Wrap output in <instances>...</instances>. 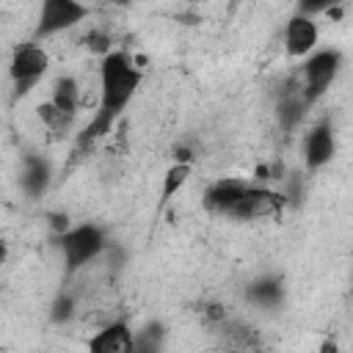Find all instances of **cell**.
Returning <instances> with one entry per match:
<instances>
[{"label": "cell", "instance_id": "23", "mask_svg": "<svg viewBox=\"0 0 353 353\" xmlns=\"http://www.w3.org/2000/svg\"><path fill=\"white\" fill-rule=\"evenodd\" d=\"M229 3H232V6H237V3H243V0H229Z\"/></svg>", "mask_w": 353, "mask_h": 353}, {"label": "cell", "instance_id": "8", "mask_svg": "<svg viewBox=\"0 0 353 353\" xmlns=\"http://www.w3.org/2000/svg\"><path fill=\"white\" fill-rule=\"evenodd\" d=\"M245 185H248V182H243V179H218V182H212V185L204 190V207H207L212 215H226V218H232V212H234V207H237V201H240Z\"/></svg>", "mask_w": 353, "mask_h": 353}, {"label": "cell", "instance_id": "12", "mask_svg": "<svg viewBox=\"0 0 353 353\" xmlns=\"http://www.w3.org/2000/svg\"><path fill=\"white\" fill-rule=\"evenodd\" d=\"M306 110H309V105L303 102V97H301V85H298V91H287V94H281V99H279V124L290 132V130H295L301 121H303V116H306Z\"/></svg>", "mask_w": 353, "mask_h": 353}, {"label": "cell", "instance_id": "14", "mask_svg": "<svg viewBox=\"0 0 353 353\" xmlns=\"http://www.w3.org/2000/svg\"><path fill=\"white\" fill-rule=\"evenodd\" d=\"M281 295H284L281 281L279 279H270V276H265V279H259V281H254L248 287V301L256 303V306H265V309L276 306L281 301Z\"/></svg>", "mask_w": 353, "mask_h": 353}, {"label": "cell", "instance_id": "13", "mask_svg": "<svg viewBox=\"0 0 353 353\" xmlns=\"http://www.w3.org/2000/svg\"><path fill=\"white\" fill-rule=\"evenodd\" d=\"M190 174H193V163H179V160H174V165L165 171V176H163V188H160V210H165L168 207V201L185 188V182L190 179Z\"/></svg>", "mask_w": 353, "mask_h": 353}, {"label": "cell", "instance_id": "5", "mask_svg": "<svg viewBox=\"0 0 353 353\" xmlns=\"http://www.w3.org/2000/svg\"><path fill=\"white\" fill-rule=\"evenodd\" d=\"M88 17V6L80 0H41L39 19H36V39L58 36Z\"/></svg>", "mask_w": 353, "mask_h": 353}, {"label": "cell", "instance_id": "1", "mask_svg": "<svg viewBox=\"0 0 353 353\" xmlns=\"http://www.w3.org/2000/svg\"><path fill=\"white\" fill-rule=\"evenodd\" d=\"M141 80H143L141 69L124 50H110L108 55L99 58V102L91 121L77 135V149H91L99 138H105L116 127L130 99L135 97Z\"/></svg>", "mask_w": 353, "mask_h": 353}, {"label": "cell", "instance_id": "4", "mask_svg": "<svg viewBox=\"0 0 353 353\" xmlns=\"http://www.w3.org/2000/svg\"><path fill=\"white\" fill-rule=\"evenodd\" d=\"M342 69V52L339 50H317L306 55L303 63V83H301V97L312 108L336 80Z\"/></svg>", "mask_w": 353, "mask_h": 353}, {"label": "cell", "instance_id": "15", "mask_svg": "<svg viewBox=\"0 0 353 353\" xmlns=\"http://www.w3.org/2000/svg\"><path fill=\"white\" fill-rule=\"evenodd\" d=\"M36 110H39V119L44 121V127H47L50 132H55V135H63V132L69 130V124H72V119H66L63 113H58V110H55V105H52L50 99H47V102H41Z\"/></svg>", "mask_w": 353, "mask_h": 353}, {"label": "cell", "instance_id": "21", "mask_svg": "<svg viewBox=\"0 0 353 353\" xmlns=\"http://www.w3.org/2000/svg\"><path fill=\"white\" fill-rule=\"evenodd\" d=\"M110 6H119V8H127L130 6V0H108Z\"/></svg>", "mask_w": 353, "mask_h": 353}, {"label": "cell", "instance_id": "9", "mask_svg": "<svg viewBox=\"0 0 353 353\" xmlns=\"http://www.w3.org/2000/svg\"><path fill=\"white\" fill-rule=\"evenodd\" d=\"M88 350L91 353H132L135 334L130 331V325L124 320H116L88 339Z\"/></svg>", "mask_w": 353, "mask_h": 353}, {"label": "cell", "instance_id": "20", "mask_svg": "<svg viewBox=\"0 0 353 353\" xmlns=\"http://www.w3.org/2000/svg\"><path fill=\"white\" fill-rule=\"evenodd\" d=\"M6 259H8V243L0 237V265H6Z\"/></svg>", "mask_w": 353, "mask_h": 353}, {"label": "cell", "instance_id": "16", "mask_svg": "<svg viewBox=\"0 0 353 353\" xmlns=\"http://www.w3.org/2000/svg\"><path fill=\"white\" fill-rule=\"evenodd\" d=\"M83 44H85L91 52H97V55L102 58V55H108V52L113 50V36H110L108 30H102V28H91V30L83 36Z\"/></svg>", "mask_w": 353, "mask_h": 353}, {"label": "cell", "instance_id": "2", "mask_svg": "<svg viewBox=\"0 0 353 353\" xmlns=\"http://www.w3.org/2000/svg\"><path fill=\"white\" fill-rule=\"evenodd\" d=\"M58 248L63 254V265L66 273H77L80 268H85L88 262H94L102 251H105V232L94 223H80V226H69L63 234L55 237Z\"/></svg>", "mask_w": 353, "mask_h": 353}, {"label": "cell", "instance_id": "3", "mask_svg": "<svg viewBox=\"0 0 353 353\" xmlns=\"http://www.w3.org/2000/svg\"><path fill=\"white\" fill-rule=\"evenodd\" d=\"M50 69V55L41 44L36 41H25L14 50L11 55V63H8V77H11V85H14V99L30 94L36 88V83L47 74Z\"/></svg>", "mask_w": 353, "mask_h": 353}, {"label": "cell", "instance_id": "17", "mask_svg": "<svg viewBox=\"0 0 353 353\" xmlns=\"http://www.w3.org/2000/svg\"><path fill=\"white\" fill-rule=\"evenodd\" d=\"M342 0H298L295 3V14H303V17H317V14H325L328 8L339 6Z\"/></svg>", "mask_w": 353, "mask_h": 353}, {"label": "cell", "instance_id": "7", "mask_svg": "<svg viewBox=\"0 0 353 353\" xmlns=\"http://www.w3.org/2000/svg\"><path fill=\"white\" fill-rule=\"evenodd\" d=\"M336 154V138H334V127L331 121H320L314 124L306 138H303V163L309 171H317L323 165H328Z\"/></svg>", "mask_w": 353, "mask_h": 353}, {"label": "cell", "instance_id": "10", "mask_svg": "<svg viewBox=\"0 0 353 353\" xmlns=\"http://www.w3.org/2000/svg\"><path fill=\"white\" fill-rule=\"evenodd\" d=\"M50 179H52L50 163L44 157H39V154H28L25 157V165H22V190L30 199H39V196L47 193Z\"/></svg>", "mask_w": 353, "mask_h": 353}, {"label": "cell", "instance_id": "18", "mask_svg": "<svg viewBox=\"0 0 353 353\" xmlns=\"http://www.w3.org/2000/svg\"><path fill=\"white\" fill-rule=\"evenodd\" d=\"M72 314H74V298H72V295H66V292H61V295L55 298V303H52L50 317H52L55 323H66Z\"/></svg>", "mask_w": 353, "mask_h": 353}, {"label": "cell", "instance_id": "19", "mask_svg": "<svg viewBox=\"0 0 353 353\" xmlns=\"http://www.w3.org/2000/svg\"><path fill=\"white\" fill-rule=\"evenodd\" d=\"M47 221H50V229H52V234L58 237V234H63L69 226H72V218L66 215V212H50L47 215Z\"/></svg>", "mask_w": 353, "mask_h": 353}, {"label": "cell", "instance_id": "11", "mask_svg": "<svg viewBox=\"0 0 353 353\" xmlns=\"http://www.w3.org/2000/svg\"><path fill=\"white\" fill-rule=\"evenodd\" d=\"M50 102L55 105L58 113H63L66 119H74V116H77V108H80V83H77L72 74L58 77L55 85H52Z\"/></svg>", "mask_w": 353, "mask_h": 353}, {"label": "cell", "instance_id": "6", "mask_svg": "<svg viewBox=\"0 0 353 353\" xmlns=\"http://www.w3.org/2000/svg\"><path fill=\"white\" fill-rule=\"evenodd\" d=\"M320 41V28L314 22V17H303V14H292L284 25V50L292 58H306L309 52H314Z\"/></svg>", "mask_w": 353, "mask_h": 353}, {"label": "cell", "instance_id": "22", "mask_svg": "<svg viewBox=\"0 0 353 353\" xmlns=\"http://www.w3.org/2000/svg\"><path fill=\"white\" fill-rule=\"evenodd\" d=\"M190 6H199V3H207V0H188Z\"/></svg>", "mask_w": 353, "mask_h": 353}]
</instances>
